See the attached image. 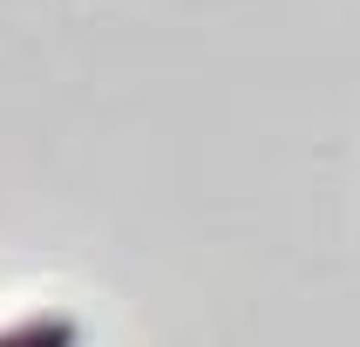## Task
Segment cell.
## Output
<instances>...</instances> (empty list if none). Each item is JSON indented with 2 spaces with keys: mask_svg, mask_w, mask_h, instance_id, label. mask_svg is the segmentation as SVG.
<instances>
[{
  "mask_svg": "<svg viewBox=\"0 0 360 347\" xmlns=\"http://www.w3.org/2000/svg\"><path fill=\"white\" fill-rule=\"evenodd\" d=\"M0 347H82L75 313H27V320L0 327Z\"/></svg>",
  "mask_w": 360,
  "mask_h": 347,
  "instance_id": "obj_1",
  "label": "cell"
}]
</instances>
